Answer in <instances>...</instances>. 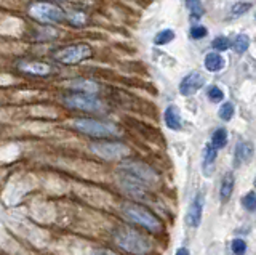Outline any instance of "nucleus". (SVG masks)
<instances>
[{
	"label": "nucleus",
	"instance_id": "nucleus-14",
	"mask_svg": "<svg viewBox=\"0 0 256 255\" xmlns=\"http://www.w3.org/2000/svg\"><path fill=\"white\" fill-rule=\"evenodd\" d=\"M204 194L202 193H197L192 199V202L189 205V210H188V217H186V221L188 225L192 226V228H197L200 225V221H202V213H204Z\"/></svg>",
	"mask_w": 256,
	"mask_h": 255
},
{
	"label": "nucleus",
	"instance_id": "nucleus-28",
	"mask_svg": "<svg viewBox=\"0 0 256 255\" xmlns=\"http://www.w3.org/2000/svg\"><path fill=\"white\" fill-rule=\"evenodd\" d=\"M206 95H208V98H210V101H213V103H220L224 100V92L218 85H212L210 89H208Z\"/></svg>",
	"mask_w": 256,
	"mask_h": 255
},
{
	"label": "nucleus",
	"instance_id": "nucleus-2",
	"mask_svg": "<svg viewBox=\"0 0 256 255\" xmlns=\"http://www.w3.org/2000/svg\"><path fill=\"white\" fill-rule=\"evenodd\" d=\"M93 57V47L90 44L78 42L68 44L54 49L50 55V60L56 66H77L80 63L90 60Z\"/></svg>",
	"mask_w": 256,
	"mask_h": 255
},
{
	"label": "nucleus",
	"instance_id": "nucleus-24",
	"mask_svg": "<svg viewBox=\"0 0 256 255\" xmlns=\"http://www.w3.org/2000/svg\"><path fill=\"white\" fill-rule=\"evenodd\" d=\"M232 47H234V50L237 53H245L248 50V47H250V37L246 34H240L234 39V42H232Z\"/></svg>",
	"mask_w": 256,
	"mask_h": 255
},
{
	"label": "nucleus",
	"instance_id": "nucleus-31",
	"mask_svg": "<svg viewBox=\"0 0 256 255\" xmlns=\"http://www.w3.org/2000/svg\"><path fill=\"white\" fill-rule=\"evenodd\" d=\"M230 247H232V252H234L236 255H244L246 252V244H245L244 239H240V237L234 239Z\"/></svg>",
	"mask_w": 256,
	"mask_h": 255
},
{
	"label": "nucleus",
	"instance_id": "nucleus-35",
	"mask_svg": "<svg viewBox=\"0 0 256 255\" xmlns=\"http://www.w3.org/2000/svg\"><path fill=\"white\" fill-rule=\"evenodd\" d=\"M254 188H256V178H254Z\"/></svg>",
	"mask_w": 256,
	"mask_h": 255
},
{
	"label": "nucleus",
	"instance_id": "nucleus-10",
	"mask_svg": "<svg viewBox=\"0 0 256 255\" xmlns=\"http://www.w3.org/2000/svg\"><path fill=\"white\" fill-rule=\"evenodd\" d=\"M204 85H205V77L198 71H190L189 74H186L181 79L178 89L182 97H190V95H196Z\"/></svg>",
	"mask_w": 256,
	"mask_h": 255
},
{
	"label": "nucleus",
	"instance_id": "nucleus-23",
	"mask_svg": "<svg viewBox=\"0 0 256 255\" xmlns=\"http://www.w3.org/2000/svg\"><path fill=\"white\" fill-rule=\"evenodd\" d=\"M212 145L216 149H222L224 146L228 145V132H226V129L220 127V129H216L213 132V135H212Z\"/></svg>",
	"mask_w": 256,
	"mask_h": 255
},
{
	"label": "nucleus",
	"instance_id": "nucleus-16",
	"mask_svg": "<svg viewBox=\"0 0 256 255\" xmlns=\"http://www.w3.org/2000/svg\"><path fill=\"white\" fill-rule=\"evenodd\" d=\"M164 121H165V125L170 130L178 132V130L182 129V119H181V114H180V109L176 108L174 105L166 106V109L164 111Z\"/></svg>",
	"mask_w": 256,
	"mask_h": 255
},
{
	"label": "nucleus",
	"instance_id": "nucleus-29",
	"mask_svg": "<svg viewBox=\"0 0 256 255\" xmlns=\"http://www.w3.org/2000/svg\"><path fill=\"white\" fill-rule=\"evenodd\" d=\"M242 205H244V209L248 210V212L256 210V194L254 193L245 194L244 199H242Z\"/></svg>",
	"mask_w": 256,
	"mask_h": 255
},
{
	"label": "nucleus",
	"instance_id": "nucleus-18",
	"mask_svg": "<svg viewBox=\"0 0 256 255\" xmlns=\"http://www.w3.org/2000/svg\"><path fill=\"white\" fill-rule=\"evenodd\" d=\"M204 66L208 73H220V71L224 68V58L218 52L206 53L204 58Z\"/></svg>",
	"mask_w": 256,
	"mask_h": 255
},
{
	"label": "nucleus",
	"instance_id": "nucleus-5",
	"mask_svg": "<svg viewBox=\"0 0 256 255\" xmlns=\"http://www.w3.org/2000/svg\"><path fill=\"white\" fill-rule=\"evenodd\" d=\"M61 103L70 111H80V113L88 114H98L104 111V103L100 100L98 95H88V93H77L68 92L61 97Z\"/></svg>",
	"mask_w": 256,
	"mask_h": 255
},
{
	"label": "nucleus",
	"instance_id": "nucleus-6",
	"mask_svg": "<svg viewBox=\"0 0 256 255\" xmlns=\"http://www.w3.org/2000/svg\"><path fill=\"white\" fill-rule=\"evenodd\" d=\"M122 212L128 220L134 223V225L146 228L150 233H158V231L162 229V221H160L148 207H144L141 204L126 202L122 207Z\"/></svg>",
	"mask_w": 256,
	"mask_h": 255
},
{
	"label": "nucleus",
	"instance_id": "nucleus-21",
	"mask_svg": "<svg viewBox=\"0 0 256 255\" xmlns=\"http://www.w3.org/2000/svg\"><path fill=\"white\" fill-rule=\"evenodd\" d=\"M232 191H234V175L230 172L226 173L221 180V188H220V197L222 201H228L232 196Z\"/></svg>",
	"mask_w": 256,
	"mask_h": 255
},
{
	"label": "nucleus",
	"instance_id": "nucleus-32",
	"mask_svg": "<svg viewBox=\"0 0 256 255\" xmlns=\"http://www.w3.org/2000/svg\"><path fill=\"white\" fill-rule=\"evenodd\" d=\"M92 255H117L114 252H109V250H94Z\"/></svg>",
	"mask_w": 256,
	"mask_h": 255
},
{
	"label": "nucleus",
	"instance_id": "nucleus-26",
	"mask_svg": "<svg viewBox=\"0 0 256 255\" xmlns=\"http://www.w3.org/2000/svg\"><path fill=\"white\" fill-rule=\"evenodd\" d=\"M212 47L213 49L218 52V53H221V52H226L229 47H230V41L228 37H224V36H220V37H216L214 41L212 42Z\"/></svg>",
	"mask_w": 256,
	"mask_h": 255
},
{
	"label": "nucleus",
	"instance_id": "nucleus-33",
	"mask_svg": "<svg viewBox=\"0 0 256 255\" xmlns=\"http://www.w3.org/2000/svg\"><path fill=\"white\" fill-rule=\"evenodd\" d=\"M174 255H190V253H189V250L186 249V247H180V249L176 250Z\"/></svg>",
	"mask_w": 256,
	"mask_h": 255
},
{
	"label": "nucleus",
	"instance_id": "nucleus-19",
	"mask_svg": "<svg viewBox=\"0 0 256 255\" xmlns=\"http://www.w3.org/2000/svg\"><path fill=\"white\" fill-rule=\"evenodd\" d=\"M216 156H218V149H216L212 143H206L205 148H204V154H202V157H204V164L202 165H204V172L206 175L212 172L214 161H216Z\"/></svg>",
	"mask_w": 256,
	"mask_h": 255
},
{
	"label": "nucleus",
	"instance_id": "nucleus-9",
	"mask_svg": "<svg viewBox=\"0 0 256 255\" xmlns=\"http://www.w3.org/2000/svg\"><path fill=\"white\" fill-rule=\"evenodd\" d=\"M90 151L108 161H116V159H122L128 154V146L116 140H98L90 145Z\"/></svg>",
	"mask_w": 256,
	"mask_h": 255
},
{
	"label": "nucleus",
	"instance_id": "nucleus-3",
	"mask_svg": "<svg viewBox=\"0 0 256 255\" xmlns=\"http://www.w3.org/2000/svg\"><path fill=\"white\" fill-rule=\"evenodd\" d=\"M114 239L120 249L130 252L133 255H148L152 249V244L149 239L133 228L122 226V228L116 229Z\"/></svg>",
	"mask_w": 256,
	"mask_h": 255
},
{
	"label": "nucleus",
	"instance_id": "nucleus-1",
	"mask_svg": "<svg viewBox=\"0 0 256 255\" xmlns=\"http://www.w3.org/2000/svg\"><path fill=\"white\" fill-rule=\"evenodd\" d=\"M28 15L44 26H58L66 23V9L53 0H34L28 5Z\"/></svg>",
	"mask_w": 256,
	"mask_h": 255
},
{
	"label": "nucleus",
	"instance_id": "nucleus-34",
	"mask_svg": "<svg viewBox=\"0 0 256 255\" xmlns=\"http://www.w3.org/2000/svg\"><path fill=\"white\" fill-rule=\"evenodd\" d=\"M53 2H56V4H58V2H66V0H53Z\"/></svg>",
	"mask_w": 256,
	"mask_h": 255
},
{
	"label": "nucleus",
	"instance_id": "nucleus-22",
	"mask_svg": "<svg viewBox=\"0 0 256 255\" xmlns=\"http://www.w3.org/2000/svg\"><path fill=\"white\" fill-rule=\"evenodd\" d=\"M174 37H176L174 31H173V29H170V28H166V29L158 31V33L156 34V37H154V44H156V45H158V47L168 45L170 42H173V41H174Z\"/></svg>",
	"mask_w": 256,
	"mask_h": 255
},
{
	"label": "nucleus",
	"instance_id": "nucleus-7",
	"mask_svg": "<svg viewBox=\"0 0 256 255\" xmlns=\"http://www.w3.org/2000/svg\"><path fill=\"white\" fill-rule=\"evenodd\" d=\"M118 173H124L134 180H140L144 185H154L158 180L157 172L142 161H134V159H125L118 165Z\"/></svg>",
	"mask_w": 256,
	"mask_h": 255
},
{
	"label": "nucleus",
	"instance_id": "nucleus-25",
	"mask_svg": "<svg viewBox=\"0 0 256 255\" xmlns=\"http://www.w3.org/2000/svg\"><path fill=\"white\" fill-rule=\"evenodd\" d=\"M252 10V4L250 2H236L234 5L230 7V15L234 18H238L242 17V15H245L246 12Z\"/></svg>",
	"mask_w": 256,
	"mask_h": 255
},
{
	"label": "nucleus",
	"instance_id": "nucleus-15",
	"mask_svg": "<svg viewBox=\"0 0 256 255\" xmlns=\"http://www.w3.org/2000/svg\"><path fill=\"white\" fill-rule=\"evenodd\" d=\"M88 23H90V13L84 9H70L66 10V25L74 28V29H80L85 28Z\"/></svg>",
	"mask_w": 256,
	"mask_h": 255
},
{
	"label": "nucleus",
	"instance_id": "nucleus-11",
	"mask_svg": "<svg viewBox=\"0 0 256 255\" xmlns=\"http://www.w3.org/2000/svg\"><path fill=\"white\" fill-rule=\"evenodd\" d=\"M118 183L125 193L134 199H144L148 196V185H144L140 180H134L132 177H128V175L118 173Z\"/></svg>",
	"mask_w": 256,
	"mask_h": 255
},
{
	"label": "nucleus",
	"instance_id": "nucleus-12",
	"mask_svg": "<svg viewBox=\"0 0 256 255\" xmlns=\"http://www.w3.org/2000/svg\"><path fill=\"white\" fill-rule=\"evenodd\" d=\"M68 89L77 93L98 95V92L101 90V85L90 77H74L68 82Z\"/></svg>",
	"mask_w": 256,
	"mask_h": 255
},
{
	"label": "nucleus",
	"instance_id": "nucleus-27",
	"mask_svg": "<svg viewBox=\"0 0 256 255\" xmlns=\"http://www.w3.org/2000/svg\"><path fill=\"white\" fill-rule=\"evenodd\" d=\"M206 34H208V29L200 25H194L189 29V36H190V39H194V41H200V39L206 37Z\"/></svg>",
	"mask_w": 256,
	"mask_h": 255
},
{
	"label": "nucleus",
	"instance_id": "nucleus-4",
	"mask_svg": "<svg viewBox=\"0 0 256 255\" xmlns=\"http://www.w3.org/2000/svg\"><path fill=\"white\" fill-rule=\"evenodd\" d=\"M72 127L86 135V137H93V138H109V137H117L120 133L118 127L114 122H108V121H101V119H93V117H77L72 121Z\"/></svg>",
	"mask_w": 256,
	"mask_h": 255
},
{
	"label": "nucleus",
	"instance_id": "nucleus-13",
	"mask_svg": "<svg viewBox=\"0 0 256 255\" xmlns=\"http://www.w3.org/2000/svg\"><path fill=\"white\" fill-rule=\"evenodd\" d=\"M29 39L36 44H50L60 39V31L54 29V26H44L40 25L38 28L30 29Z\"/></svg>",
	"mask_w": 256,
	"mask_h": 255
},
{
	"label": "nucleus",
	"instance_id": "nucleus-20",
	"mask_svg": "<svg viewBox=\"0 0 256 255\" xmlns=\"http://www.w3.org/2000/svg\"><path fill=\"white\" fill-rule=\"evenodd\" d=\"M186 9L189 12V17L190 21H198L202 20L205 9H204V4L202 0H186Z\"/></svg>",
	"mask_w": 256,
	"mask_h": 255
},
{
	"label": "nucleus",
	"instance_id": "nucleus-17",
	"mask_svg": "<svg viewBox=\"0 0 256 255\" xmlns=\"http://www.w3.org/2000/svg\"><path fill=\"white\" fill-rule=\"evenodd\" d=\"M253 157V145L250 141H240L237 143L234 151V162L236 167L242 165L244 162H248Z\"/></svg>",
	"mask_w": 256,
	"mask_h": 255
},
{
	"label": "nucleus",
	"instance_id": "nucleus-8",
	"mask_svg": "<svg viewBox=\"0 0 256 255\" xmlns=\"http://www.w3.org/2000/svg\"><path fill=\"white\" fill-rule=\"evenodd\" d=\"M14 69L20 74L28 76V77H37V79H45L54 74V65L50 61H42V60H32V58H21L14 63Z\"/></svg>",
	"mask_w": 256,
	"mask_h": 255
},
{
	"label": "nucleus",
	"instance_id": "nucleus-30",
	"mask_svg": "<svg viewBox=\"0 0 256 255\" xmlns=\"http://www.w3.org/2000/svg\"><path fill=\"white\" fill-rule=\"evenodd\" d=\"M232 116H234V105L232 103H224L220 108V117L222 121H230Z\"/></svg>",
	"mask_w": 256,
	"mask_h": 255
}]
</instances>
